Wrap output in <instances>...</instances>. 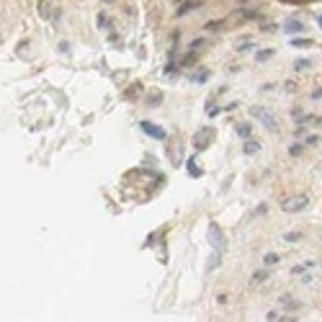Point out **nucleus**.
I'll return each mask as SVG.
<instances>
[{
  "label": "nucleus",
  "mask_w": 322,
  "mask_h": 322,
  "mask_svg": "<svg viewBox=\"0 0 322 322\" xmlns=\"http://www.w3.org/2000/svg\"><path fill=\"white\" fill-rule=\"evenodd\" d=\"M266 278H268V271H258V273L253 276V281H258V284H261V281H266Z\"/></svg>",
  "instance_id": "obj_15"
},
{
  "label": "nucleus",
  "mask_w": 322,
  "mask_h": 322,
  "mask_svg": "<svg viewBox=\"0 0 322 322\" xmlns=\"http://www.w3.org/2000/svg\"><path fill=\"white\" fill-rule=\"evenodd\" d=\"M211 139H214V129H199V134L193 137V149H196V152H204Z\"/></svg>",
  "instance_id": "obj_3"
},
{
  "label": "nucleus",
  "mask_w": 322,
  "mask_h": 322,
  "mask_svg": "<svg viewBox=\"0 0 322 322\" xmlns=\"http://www.w3.org/2000/svg\"><path fill=\"white\" fill-rule=\"evenodd\" d=\"M255 152H261V144L253 142V139L248 137V139H245V155H255Z\"/></svg>",
  "instance_id": "obj_8"
},
{
  "label": "nucleus",
  "mask_w": 322,
  "mask_h": 322,
  "mask_svg": "<svg viewBox=\"0 0 322 322\" xmlns=\"http://www.w3.org/2000/svg\"><path fill=\"white\" fill-rule=\"evenodd\" d=\"M284 237H286V243H296V240H302V234H299V232H289V234H284Z\"/></svg>",
  "instance_id": "obj_18"
},
{
  "label": "nucleus",
  "mask_w": 322,
  "mask_h": 322,
  "mask_svg": "<svg viewBox=\"0 0 322 322\" xmlns=\"http://www.w3.org/2000/svg\"><path fill=\"white\" fill-rule=\"evenodd\" d=\"M59 52H64V54L70 52V44H67V41H62V44H59Z\"/></svg>",
  "instance_id": "obj_24"
},
{
  "label": "nucleus",
  "mask_w": 322,
  "mask_h": 322,
  "mask_svg": "<svg viewBox=\"0 0 322 322\" xmlns=\"http://www.w3.org/2000/svg\"><path fill=\"white\" fill-rule=\"evenodd\" d=\"M273 54H276V49H263V52H258V54H255V62H268Z\"/></svg>",
  "instance_id": "obj_9"
},
{
  "label": "nucleus",
  "mask_w": 322,
  "mask_h": 322,
  "mask_svg": "<svg viewBox=\"0 0 322 322\" xmlns=\"http://www.w3.org/2000/svg\"><path fill=\"white\" fill-rule=\"evenodd\" d=\"M307 67H312L309 59H296V62H294V70H307Z\"/></svg>",
  "instance_id": "obj_11"
},
{
  "label": "nucleus",
  "mask_w": 322,
  "mask_h": 322,
  "mask_svg": "<svg viewBox=\"0 0 322 322\" xmlns=\"http://www.w3.org/2000/svg\"><path fill=\"white\" fill-rule=\"evenodd\" d=\"M219 111H222V109H219V106H214V103H209V106H206V114H209V116H217Z\"/></svg>",
  "instance_id": "obj_17"
},
{
  "label": "nucleus",
  "mask_w": 322,
  "mask_h": 322,
  "mask_svg": "<svg viewBox=\"0 0 322 322\" xmlns=\"http://www.w3.org/2000/svg\"><path fill=\"white\" fill-rule=\"evenodd\" d=\"M98 26H101V29L106 26V13H98Z\"/></svg>",
  "instance_id": "obj_23"
},
{
  "label": "nucleus",
  "mask_w": 322,
  "mask_h": 322,
  "mask_svg": "<svg viewBox=\"0 0 322 322\" xmlns=\"http://www.w3.org/2000/svg\"><path fill=\"white\" fill-rule=\"evenodd\" d=\"M209 243L211 245H217V250H222V229L217 224H211L209 227Z\"/></svg>",
  "instance_id": "obj_6"
},
{
  "label": "nucleus",
  "mask_w": 322,
  "mask_h": 322,
  "mask_svg": "<svg viewBox=\"0 0 322 322\" xmlns=\"http://www.w3.org/2000/svg\"><path fill=\"white\" fill-rule=\"evenodd\" d=\"M237 134H240L243 139H248V137L253 134V126H250V124H237Z\"/></svg>",
  "instance_id": "obj_10"
},
{
  "label": "nucleus",
  "mask_w": 322,
  "mask_h": 322,
  "mask_svg": "<svg viewBox=\"0 0 322 322\" xmlns=\"http://www.w3.org/2000/svg\"><path fill=\"white\" fill-rule=\"evenodd\" d=\"M307 119H309L307 114H302V111H294V121H299V124H304Z\"/></svg>",
  "instance_id": "obj_19"
},
{
  "label": "nucleus",
  "mask_w": 322,
  "mask_h": 322,
  "mask_svg": "<svg viewBox=\"0 0 322 322\" xmlns=\"http://www.w3.org/2000/svg\"><path fill=\"white\" fill-rule=\"evenodd\" d=\"M250 47H253V41H250V39H243L240 44H237V49H240V52H248Z\"/></svg>",
  "instance_id": "obj_16"
},
{
  "label": "nucleus",
  "mask_w": 322,
  "mask_h": 322,
  "mask_svg": "<svg viewBox=\"0 0 322 322\" xmlns=\"http://www.w3.org/2000/svg\"><path fill=\"white\" fill-rule=\"evenodd\" d=\"M291 44H294V47H309L312 41H309V39H291Z\"/></svg>",
  "instance_id": "obj_14"
},
{
  "label": "nucleus",
  "mask_w": 322,
  "mask_h": 322,
  "mask_svg": "<svg viewBox=\"0 0 322 322\" xmlns=\"http://www.w3.org/2000/svg\"><path fill=\"white\" fill-rule=\"evenodd\" d=\"M307 204H309V199L304 196V193H296V196H289V199H284V211H289V214H296V211H302V209H307Z\"/></svg>",
  "instance_id": "obj_1"
},
{
  "label": "nucleus",
  "mask_w": 322,
  "mask_h": 322,
  "mask_svg": "<svg viewBox=\"0 0 322 322\" xmlns=\"http://www.w3.org/2000/svg\"><path fill=\"white\" fill-rule=\"evenodd\" d=\"M186 168H188V176H191V178H201V176H204V170L196 165V160H193V157L186 163Z\"/></svg>",
  "instance_id": "obj_7"
},
{
  "label": "nucleus",
  "mask_w": 322,
  "mask_h": 322,
  "mask_svg": "<svg viewBox=\"0 0 322 322\" xmlns=\"http://www.w3.org/2000/svg\"><path fill=\"white\" fill-rule=\"evenodd\" d=\"M250 114H253L255 119H261V121L268 126V132H278V124H276V119H273V116H271V114L263 109V106H255V109H253Z\"/></svg>",
  "instance_id": "obj_4"
},
{
  "label": "nucleus",
  "mask_w": 322,
  "mask_h": 322,
  "mask_svg": "<svg viewBox=\"0 0 322 322\" xmlns=\"http://www.w3.org/2000/svg\"><path fill=\"white\" fill-rule=\"evenodd\" d=\"M278 261H281V258H278L276 253H268V255H266V266H276Z\"/></svg>",
  "instance_id": "obj_13"
},
{
  "label": "nucleus",
  "mask_w": 322,
  "mask_h": 322,
  "mask_svg": "<svg viewBox=\"0 0 322 322\" xmlns=\"http://www.w3.org/2000/svg\"><path fill=\"white\" fill-rule=\"evenodd\" d=\"M47 8H49V3L44 0V3H41V11H39V13H41V18H49V11H47Z\"/></svg>",
  "instance_id": "obj_21"
},
{
  "label": "nucleus",
  "mask_w": 322,
  "mask_h": 322,
  "mask_svg": "<svg viewBox=\"0 0 322 322\" xmlns=\"http://www.w3.org/2000/svg\"><path fill=\"white\" fill-rule=\"evenodd\" d=\"M307 142H309V144H319V137H317V134H312V137H309Z\"/></svg>",
  "instance_id": "obj_25"
},
{
  "label": "nucleus",
  "mask_w": 322,
  "mask_h": 322,
  "mask_svg": "<svg viewBox=\"0 0 322 322\" xmlns=\"http://www.w3.org/2000/svg\"><path fill=\"white\" fill-rule=\"evenodd\" d=\"M206 77H209V70H201V72H196V75H191L193 83H204Z\"/></svg>",
  "instance_id": "obj_12"
},
{
  "label": "nucleus",
  "mask_w": 322,
  "mask_h": 322,
  "mask_svg": "<svg viewBox=\"0 0 322 322\" xmlns=\"http://www.w3.org/2000/svg\"><path fill=\"white\" fill-rule=\"evenodd\" d=\"M139 129H142L147 137H152V139H157V142H165V139H168V132H165L163 126L152 124V121H139Z\"/></svg>",
  "instance_id": "obj_2"
},
{
  "label": "nucleus",
  "mask_w": 322,
  "mask_h": 322,
  "mask_svg": "<svg viewBox=\"0 0 322 322\" xmlns=\"http://www.w3.org/2000/svg\"><path fill=\"white\" fill-rule=\"evenodd\" d=\"M289 155H294V157L302 155V144H291V147H289Z\"/></svg>",
  "instance_id": "obj_20"
},
{
  "label": "nucleus",
  "mask_w": 322,
  "mask_h": 322,
  "mask_svg": "<svg viewBox=\"0 0 322 322\" xmlns=\"http://www.w3.org/2000/svg\"><path fill=\"white\" fill-rule=\"evenodd\" d=\"M103 3H114V0H103Z\"/></svg>",
  "instance_id": "obj_26"
},
{
  "label": "nucleus",
  "mask_w": 322,
  "mask_h": 322,
  "mask_svg": "<svg viewBox=\"0 0 322 322\" xmlns=\"http://www.w3.org/2000/svg\"><path fill=\"white\" fill-rule=\"evenodd\" d=\"M284 31H286V34H302V31H304V24H302L299 18L291 16V18L284 21Z\"/></svg>",
  "instance_id": "obj_5"
},
{
  "label": "nucleus",
  "mask_w": 322,
  "mask_h": 322,
  "mask_svg": "<svg viewBox=\"0 0 322 322\" xmlns=\"http://www.w3.org/2000/svg\"><path fill=\"white\" fill-rule=\"evenodd\" d=\"M191 62H196V52H191V54H186L183 64H191Z\"/></svg>",
  "instance_id": "obj_22"
}]
</instances>
